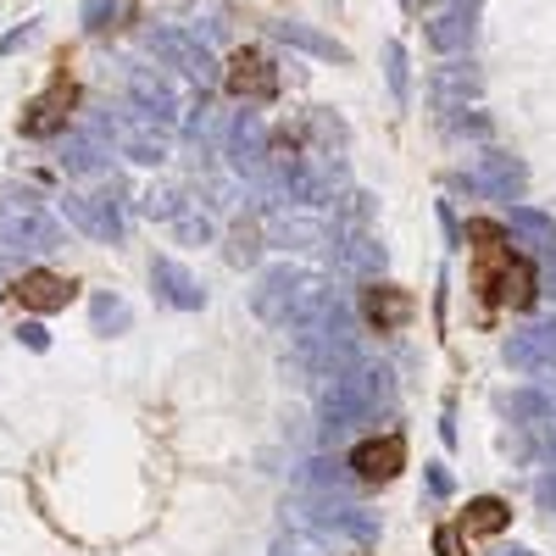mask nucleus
<instances>
[{
  "mask_svg": "<svg viewBox=\"0 0 556 556\" xmlns=\"http://www.w3.org/2000/svg\"><path fill=\"white\" fill-rule=\"evenodd\" d=\"M228 162H235V173L240 178H251V184H262L273 167H267V128L245 112V117H235V128H228Z\"/></svg>",
  "mask_w": 556,
  "mask_h": 556,
  "instance_id": "0eeeda50",
  "label": "nucleus"
},
{
  "mask_svg": "<svg viewBox=\"0 0 556 556\" xmlns=\"http://www.w3.org/2000/svg\"><path fill=\"white\" fill-rule=\"evenodd\" d=\"M295 278H301V267L278 262V267H267V273L256 278V290H251V306H256V317H267L273 329H278V317H285V306H290V290H295Z\"/></svg>",
  "mask_w": 556,
  "mask_h": 556,
  "instance_id": "f8f14e48",
  "label": "nucleus"
},
{
  "mask_svg": "<svg viewBox=\"0 0 556 556\" xmlns=\"http://www.w3.org/2000/svg\"><path fill=\"white\" fill-rule=\"evenodd\" d=\"M468 240H479V290H484V301L513 306V312H529L534 295H540V278H534V267H529L513 245H506V228L473 217V223H468Z\"/></svg>",
  "mask_w": 556,
  "mask_h": 556,
  "instance_id": "f257e3e1",
  "label": "nucleus"
},
{
  "mask_svg": "<svg viewBox=\"0 0 556 556\" xmlns=\"http://www.w3.org/2000/svg\"><path fill=\"white\" fill-rule=\"evenodd\" d=\"M506 523H513V506H506L501 495H473L456 529H462V534H501Z\"/></svg>",
  "mask_w": 556,
  "mask_h": 556,
  "instance_id": "2eb2a0df",
  "label": "nucleus"
},
{
  "mask_svg": "<svg viewBox=\"0 0 556 556\" xmlns=\"http://www.w3.org/2000/svg\"><path fill=\"white\" fill-rule=\"evenodd\" d=\"M434 556H468V534H462L456 523H440L434 529Z\"/></svg>",
  "mask_w": 556,
  "mask_h": 556,
  "instance_id": "393cba45",
  "label": "nucleus"
},
{
  "mask_svg": "<svg viewBox=\"0 0 556 556\" xmlns=\"http://www.w3.org/2000/svg\"><path fill=\"white\" fill-rule=\"evenodd\" d=\"M273 556H312V545H306V540H278Z\"/></svg>",
  "mask_w": 556,
  "mask_h": 556,
  "instance_id": "c756f323",
  "label": "nucleus"
},
{
  "mask_svg": "<svg viewBox=\"0 0 556 556\" xmlns=\"http://www.w3.org/2000/svg\"><path fill=\"white\" fill-rule=\"evenodd\" d=\"M456 184H468V190H479L490 201H518L523 195V167L513 156H479V167Z\"/></svg>",
  "mask_w": 556,
  "mask_h": 556,
  "instance_id": "9d476101",
  "label": "nucleus"
},
{
  "mask_svg": "<svg viewBox=\"0 0 556 556\" xmlns=\"http://www.w3.org/2000/svg\"><path fill=\"white\" fill-rule=\"evenodd\" d=\"M117 7H123V0H89V7H84V23L101 34V28H112L106 17H117Z\"/></svg>",
  "mask_w": 556,
  "mask_h": 556,
  "instance_id": "cd10ccee",
  "label": "nucleus"
},
{
  "mask_svg": "<svg viewBox=\"0 0 556 556\" xmlns=\"http://www.w3.org/2000/svg\"><path fill=\"white\" fill-rule=\"evenodd\" d=\"M540 506H551V513H556V473L540 479Z\"/></svg>",
  "mask_w": 556,
  "mask_h": 556,
  "instance_id": "7c9ffc66",
  "label": "nucleus"
},
{
  "mask_svg": "<svg viewBox=\"0 0 556 556\" xmlns=\"http://www.w3.org/2000/svg\"><path fill=\"white\" fill-rule=\"evenodd\" d=\"M12 295L28 306V312H62L73 295H78V285H73V278H62V273H51V267H28L23 278H17V285H12Z\"/></svg>",
  "mask_w": 556,
  "mask_h": 556,
  "instance_id": "6e6552de",
  "label": "nucleus"
},
{
  "mask_svg": "<svg viewBox=\"0 0 556 556\" xmlns=\"http://www.w3.org/2000/svg\"><path fill=\"white\" fill-rule=\"evenodd\" d=\"M395 406V374L390 367H351V374H340L334 379V390H329V406H323V440H345L351 429H362V424H379V412H390Z\"/></svg>",
  "mask_w": 556,
  "mask_h": 556,
  "instance_id": "f03ea898",
  "label": "nucleus"
},
{
  "mask_svg": "<svg viewBox=\"0 0 556 556\" xmlns=\"http://www.w3.org/2000/svg\"><path fill=\"white\" fill-rule=\"evenodd\" d=\"M278 39H290V45H301V51H312V56H323V62H351V56H345V45H334V39H323V34H312L306 23H278Z\"/></svg>",
  "mask_w": 556,
  "mask_h": 556,
  "instance_id": "aec40b11",
  "label": "nucleus"
},
{
  "mask_svg": "<svg viewBox=\"0 0 556 556\" xmlns=\"http://www.w3.org/2000/svg\"><path fill=\"white\" fill-rule=\"evenodd\" d=\"M123 151H128L134 162H146V167H162L167 151H173V146H167V123L151 117V112H146V123H128V128H123Z\"/></svg>",
  "mask_w": 556,
  "mask_h": 556,
  "instance_id": "ddd939ff",
  "label": "nucleus"
},
{
  "mask_svg": "<svg viewBox=\"0 0 556 556\" xmlns=\"http://www.w3.org/2000/svg\"><path fill=\"white\" fill-rule=\"evenodd\" d=\"M506 228H518V235H529V245H534V251L556 256V223H551L545 212H534V206H518V201H506Z\"/></svg>",
  "mask_w": 556,
  "mask_h": 556,
  "instance_id": "dca6fc26",
  "label": "nucleus"
},
{
  "mask_svg": "<svg viewBox=\"0 0 556 556\" xmlns=\"http://www.w3.org/2000/svg\"><path fill=\"white\" fill-rule=\"evenodd\" d=\"M167 228H173V240H184V245H206L212 240V217L201 212V201H178Z\"/></svg>",
  "mask_w": 556,
  "mask_h": 556,
  "instance_id": "6ab92c4d",
  "label": "nucleus"
},
{
  "mask_svg": "<svg viewBox=\"0 0 556 556\" xmlns=\"http://www.w3.org/2000/svg\"><path fill=\"white\" fill-rule=\"evenodd\" d=\"M23 340H28L34 351H45V329H39V323H28V329H23Z\"/></svg>",
  "mask_w": 556,
  "mask_h": 556,
  "instance_id": "2f4dec72",
  "label": "nucleus"
},
{
  "mask_svg": "<svg viewBox=\"0 0 556 556\" xmlns=\"http://www.w3.org/2000/svg\"><path fill=\"white\" fill-rule=\"evenodd\" d=\"M323 529L345 534V540H356V545H374V540H379V518L362 513V506H334V513H323Z\"/></svg>",
  "mask_w": 556,
  "mask_h": 556,
  "instance_id": "a211bd4d",
  "label": "nucleus"
},
{
  "mask_svg": "<svg viewBox=\"0 0 556 556\" xmlns=\"http://www.w3.org/2000/svg\"><path fill=\"white\" fill-rule=\"evenodd\" d=\"M134 96L146 101V106H151V117H162V123H173V117H178V101H173V89H167L162 78H146V73H139V78H134Z\"/></svg>",
  "mask_w": 556,
  "mask_h": 556,
  "instance_id": "4be33fe9",
  "label": "nucleus"
},
{
  "mask_svg": "<svg viewBox=\"0 0 556 556\" xmlns=\"http://www.w3.org/2000/svg\"><path fill=\"white\" fill-rule=\"evenodd\" d=\"M501 356H506V367H513V374H556V317L529 323L523 334L506 340Z\"/></svg>",
  "mask_w": 556,
  "mask_h": 556,
  "instance_id": "7ed1b4c3",
  "label": "nucleus"
},
{
  "mask_svg": "<svg viewBox=\"0 0 556 556\" xmlns=\"http://www.w3.org/2000/svg\"><path fill=\"white\" fill-rule=\"evenodd\" d=\"M0 228H7L12 240H28L34 251H56V240H62L56 228H51V223L39 217V206H23V212L12 206V212H7V223H0Z\"/></svg>",
  "mask_w": 556,
  "mask_h": 556,
  "instance_id": "f3484780",
  "label": "nucleus"
},
{
  "mask_svg": "<svg viewBox=\"0 0 556 556\" xmlns=\"http://www.w3.org/2000/svg\"><path fill=\"white\" fill-rule=\"evenodd\" d=\"M223 84H228V96H235V101L262 106V101L278 96V67H273L262 51H235V62H228V73H223Z\"/></svg>",
  "mask_w": 556,
  "mask_h": 556,
  "instance_id": "20e7f679",
  "label": "nucleus"
},
{
  "mask_svg": "<svg viewBox=\"0 0 556 556\" xmlns=\"http://www.w3.org/2000/svg\"><path fill=\"white\" fill-rule=\"evenodd\" d=\"M429 490H434V495H451V473L440 468V462H434V468H429Z\"/></svg>",
  "mask_w": 556,
  "mask_h": 556,
  "instance_id": "c85d7f7f",
  "label": "nucleus"
},
{
  "mask_svg": "<svg viewBox=\"0 0 556 556\" xmlns=\"http://www.w3.org/2000/svg\"><path fill=\"white\" fill-rule=\"evenodd\" d=\"M256 256H262V228L240 217V223H235V245H228V262H235V267H251Z\"/></svg>",
  "mask_w": 556,
  "mask_h": 556,
  "instance_id": "5701e85b",
  "label": "nucleus"
},
{
  "mask_svg": "<svg viewBox=\"0 0 556 556\" xmlns=\"http://www.w3.org/2000/svg\"><path fill=\"white\" fill-rule=\"evenodd\" d=\"M151 51H156V56H167V62H173L178 73L201 78V84L212 78V56L201 51L195 39H184V34H151Z\"/></svg>",
  "mask_w": 556,
  "mask_h": 556,
  "instance_id": "4468645a",
  "label": "nucleus"
},
{
  "mask_svg": "<svg viewBox=\"0 0 556 556\" xmlns=\"http://www.w3.org/2000/svg\"><path fill=\"white\" fill-rule=\"evenodd\" d=\"M384 62H390V89H395V101H406V51H401V45H384Z\"/></svg>",
  "mask_w": 556,
  "mask_h": 556,
  "instance_id": "a878e982",
  "label": "nucleus"
},
{
  "mask_svg": "<svg viewBox=\"0 0 556 556\" xmlns=\"http://www.w3.org/2000/svg\"><path fill=\"white\" fill-rule=\"evenodd\" d=\"M178 201H184V190H173V184H156V190H151V195H146V212H151V217H162V223H167V217H173V212H178Z\"/></svg>",
  "mask_w": 556,
  "mask_h": 556,
  "instance_id": "b1692460",
  "label": "nucleus"
},
{
  "mask_svg": "<svg viewBox=\"0 0 556 556\" xmlns=\"http://www.w3.org/2000/svg\"><path fill=\"white\" fill-rule=\"evenodd\" d=\"M96 323H101V329H128V306L112 301V295H101L96 301Z\"/></svg>",
  "mask_w": 556,
  "mask_h": 556,
  "instance_id": "bb28decb",
  "label": "nucleus"
},
{
  "mask_svg": "<svg viewBox=\"0 0 556 556\" xmlns=\"http://www.w3.org/2000/svg\"><path fill=\"white\" fill-rule=\"evenodd\" d=\"M468 34H473V23L462 17V12H445V17L429 23V45H434V51H462V45H468Z\"/></svg>",
  "mask_w": 556,
  "mask_h": 556,
  "instance_id": "412c9836",
  "label": "nucleus"
},
{
  "mask_svg": "<svg viewBox=\"0 0 556 556\" xmlns=\"http://www.w3.org/2000/svg\"><path fill=\"white\" fill-rule=\"evenodd\" d=\"M412 312H417V301L406 290H395V285H379V278H374V285L362 290V317L374 323L379 334H401Z\"/></svg>",
  "mask_w": 556,
  "mask_h": 556,
  "instance_id": "1a4fd4ad",
  "label": "nucleus"
},
{
  "mask_svg": "<svg viewBox=\"0 0 556 556\" xmlns=\"http://www.w3.org/2000/svg\"><path fill=\"white\" fill-rule=\"evenodd\" d=\"M351 479H362V484H390L401 468H406V440L401 434H384V440H362L356 451H351Z\"/></svg>",
  "mask_w": 556,
  "mask_h": 556,
  "instance_id": "423d86ee",
  "label": "nucleus"
},
{
  "mask_svg": "<svg viewBox=\"0 0 556 556\" xmlns=\"http://www.w3.org/2000/svg\"><path fill=\"white\" fill-rule=\"evenodd\" d=\"M151 285H156V295H162L167 306H178V312H201V306H206V290L195 285V273L178 267L173 256H156V262H151Z\"/></svg>",
  "mask_w": 556,
  "mask_h": 556,
  "instance_id": "9b49d317",
  "label": "nucleus"
},
{
  "mask_svg": "<svg viewBox=\"0 0 556 556\" xmlns=\"http://www.w3.org/2000/svg\"><path fill=\"white\" fill-rule=\"evenodd\" d=\"M73 101H78L73 78H67V73H56V78H51V89H45L39 101H28V112H23V134H28V139H51V134H62V128H67Z\"/></svg>",
  "mask_w": 556,
  "mask_h": 556,
  "instance_id": "39448f33",
  "label": "nucleus"
}]
</instances>
